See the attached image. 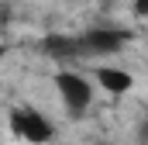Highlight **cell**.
Returning <instances> with one entry per match:
<instances>
[{"label": "cell", "mask_w": 148, "mask_h": 145, "mask_svg": "<svg viewBox=\"0 0 148 145\" xmlns=\"http://www.w3.org/2000/svg\"><path fill=\"white\" fill-rule=\"evenodd\" d=\"M45 48H48V55H76L79 52V38L52 35V38H45Z\"/></svg>", "instance_id": "5"}, {"label": "cell", "mask_w": 148, "mask_h": 145, "mask_svg": "<svg viewBox=\"0 0 148 145\" xmlns=\"http://www.w3.org/2000/svg\"><path fill=\"white\" fill-rule=\"evenodd\" d=\"M127 41H131V35L121 28H90L79 35V52L83 55H114Z\"/></svg>", "instance_id": "2"}, {"label": "cell", "mask_w": 148, "mask_h": 145, "mask_svg": "<svg viewBox=\"0 0 148 145\" xmlns=\"http://www.w3.org/2000/svg\"><path fill=\"white\" fill-rule=\"evenodd\" d=\"M10 131L17 138H24L28 145H45V142H52V135H55L52 121L35 107H14L10 110Z\"/></svg>", "instance_id": "1"}, {"label": "cell", "mask_w": 148, "mask_h": 145, "mask_svg": "<svg viewBox=\"0 0 148 145\" xmlns=\"http://www.w3.org/2000/svg\"><path fill=\"white\" fill-rule=\"evenodd\" d=\"M97 83H100V86H103L107 93H127V90L134 86L131 72L114 69V66H103V69H97Z\"/></svg>", "instance_id": "4"}, {"label": "cell", "mask_w": 148, "mask_h": 145, "mask_svg": "<svg viewBox=\"0 0 148 145\" xmlns=\"http://www.w3.org/2000/svg\"><path fill=\"white\" fill-rule=\"evenodd\" d=\"M55 90L62 97V104L69 114H83L93 100V86L79 76V72H55Z\"/></svg>", "instance_id": "3"}]
</instances>
